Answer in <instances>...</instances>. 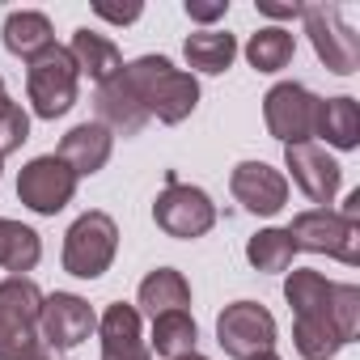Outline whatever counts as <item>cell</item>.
I'll return each mask as SVG.
<instances>
[{"label":"cell","instance_id":"obj_1","mask_svg":"<svg viewBox=\"0 0 360 360\" xmlns=\"http://www.w3.org/2000/svg\"><path fill=\"white\" fill-rule=\"evenodd\" d=\"M119 81L131 89V98L148 110V119L161 123H183L200 106V81L187 68H174L165 56H140L119 68Z\"/></svg>","mask_w":360,"mask_h":360},{"label":"cell","instance_id":"obj_2","mask_svg":"<svg viewBox=\"0 0 360 360\" xmlns=\"http://www.w3.org/2000/svg\"><path fill=\"white\" fill-rule=\"evenodd\" d=\"M43 288L30 276L0 280V360H30L39 339V314H43Z\"/></svg>","mask_w":360,"mask_h":360},{"label":"cell","instance_id":"obj_3","mask_svg":"<svg viewBox=\"0 0 360 360\" xmlns=\"http://www.w3.org/2000/svg\"><path fill=\"white\" fill-rule=\"evenodd\" d=\"M77 94H81V72H77V60L68 47L56 43L26 64V98L39 119L68 115L77 106Z\"/></svg>","mask_w":360,"mask_h":360},{"label":"cell","instance_id":"obj_4","mask_svg":"<svg viewBox=\"0 0 360 360\" xmlns=\"http://www.w3.org/2000/svg\"><path fill=\"white\" fill-rule=\"evenodd\" d=\"M115 255H119V225H115L110 212H98V208H94V212H81V217L68 225L60 263H64V271L77 276V280H98V276L110 271Z\"/></svg>","mask_w":360,"mask_h":360},{"label":"cell","instance_id":"obj_5","mask_svg":"<svg viewBox=\"0 0 360 360\" xmlns=\"http://www.w3.org/2000/svg\"><path fill=\"white\" fill-rule=\"evenodd\" d=\"M153 221L165 238L178 242H195L217 225V204L204 187L191 183H178V174H165V191L153 204Z\"/></svg>","mask_w":360,"mask_h":360},{"label":"cell","instance_id":"obj_6","mask_svg":"<svg viewBox=\"0 0 360 360\" xmlns=\"http://www.w3.org/2000/svg\"><path fill=\"white\" fill-rule=\"evenodd\" d=\"M288 238L297 250H309V255H326L343 267H356L360 263V225L356 221H343L335 208H305L292 217L288 225Z\"/></svg>","mask_w":360,"mask_h":360},{"label":"cell","instance_id":"obj_7","mask_svg":"<svg viewBox=\"0 0 360 360\" xmlns=\"http://www.w3.org/2000/svg\"><path fill=\"white\" fill-rule=\"evenodd\" d=\"M301 22L314 43V56L335 77H352L360 68V34L343 22L339 5H301Z\"/></svg>","mask_w":360,"mask_h":360},{"label":"cell","instance_id":"obj_8","mask_svg":"<svg viewBox=\"0 0 360 360\" xmlns=\"http://www.w3.org/2000/svg\"><path fill=\"white\" fill-rule=\"evenodd\" d=\"M217 343L233 360H255L263 352H276V318L259 301H233L217 314Z\"/></svg>","mask_w":360,"mask_h":360},{"label":"cell","instance_id":"obj_9","mask_svg":"<svg viewBox=\"0 0 360 360\" xmlns=\"http://www.w3.org/2000/svg\"><path fill=\"white\" fill-rule=\"evenodd\" d=\"M77 183H81V178L56 153H43V157H34V161L22 165V174H18V200L30 212H39V217H56V212H64L72 204Z\"/></svg>","mask_w":360,"mask_h":360},{"label":"cell","instance_id":"obj_10","mask_svg":"<svg viewBox=\"0 0 360 360\" xmlns=\"http://www.w3.org/2000/svg\"><path fill=\"white\" fill-rule=\"evenodd\" d=\"M314 110H318V94H309L301 81H276L263 94V123L284 148L314 140Z\"/></svg>","mask_w":360,"mask_h":360},{"label":"cell","instance_id":"obj_11","mask_svg":"<svg viewBox=\"0 0 360 360\" xmlns=\"http://www.w3.org/2000/svg\"><path fill=\"white\" fill-rule=\"evenodd\" d=\"M94 330H98V314H94V305L85 297H77V292H51V297H43V314H39V339H43V347L72 352Z\"/></svg>","mask_w":360,"mask_h":360},{"label":"cell","instance_id":"obj_12","mask_svg":"<svg viewBox=\"0 0 360 360\" xmlns=\"http://www.w3.org/2000/svg\"><path fill=\"white\" fill-rule=\"evenodd\" d=\"M229 191L250 217H276L288 204V174L267 161H238L229 174Z\"/></svg>","mask_w":360,"mask_h":360},{"label":"cell","instance_id":"obj_13","mask_svg":"<svg viewBox=\"0 0 360 360\" xmlns=\"http://www.w3.org/2000/svg\"><path fill=\"white\" fill-rule=\"evenodd\" d=\"M284 169L292 174V183L301 187L305 200H314L318 208H326L339 187H343V165L322 148V144H288L284 148Z\"/></svg>","mask_w":360,"mask_h":360},{"label":"cell","instance_id":"obj_14","mask_svg":"<svg viewBox=\"0 0 360 360\" xmlns=\"http://www.w3.org/2000/svg\"><path fill=\"white\" fill-rule=\"evenodd\" d=\"M98 339H102V360H153L148 339L140 330V309L127 301H115L98 314Z\"/></svg>","mask_w":360,"mask_h":360},{"label":"cell","instance_id":"obj_15","mask_svg":"<svg viewBox=\"0 0 360 360\" xmlns=\"http://www.w3.org/2000/svg\"><path fill=\"white\" fill-rule=\"evenodd\" d=\"M110 153H115V136H110L98 119L77 123V127L60 140V148H56V157H60L77 178H94V174L110 161Z\"/></svg>","mask_w":360,"mask_h":360},{"label":"cell","instance_id":"obj_16","mask_svg":"<svg viewBox=\"0 0 360 360\" xmlns=\"http://www.w3.org/2000/svg\"><path fill=\"white\" fill-rule=\"evenodd\" d=\"M94 110H98V123L110 131V136H140L148 127V110L131 98V89L115 77L106 85H98L94 94Z\"/></svg>","mask_w":360,"mask_h":360},{"label":"cell","instance_id":"obj_17","mask_svg":"<svg viewBox=\"0 0 360 360\" xmlns=\"http://www.w3.org/2000/svg\"><path fill=\"white\" fill-rule=\"evenodd\" d=\"M330 144L339 153L356 148L360 144V106L356 98L339 94V98H318V110H314V144Z\"/></svg>","mask_w":360,"mask_h":360},{"label":"cell","instance_id":"obj_18","mask_svg":"<svg viewBox=\"0 0 360 360\" xmlns=\"http://www.w3.org/2000/svg\"><path fill=\"white\" fill-rule=\"evenodd\" d=\"M68 51H72V60H77V72L89 77L94 85L115 81L119 68H123V51L115 47V39H106V34H98V30H89V26L72 30Z\"/></svg>","mask_w":360,"mask_h":360},{"label":"cell","instance_id":"obj_19","mask_svg":"<svg viewBox=\"0 0 360 360\" xmlns=\"http://www.w3.org/2000/svg\"><path fill=\"white\" fill-rule=\"evenodd\" d=\"M187 305H191V284L178 267H157L136 288V309L148 314V318L169 314V309H187Z\"/></svg>","mask_w":360,"mask_h":360},{"label":"cell","instance_id":"obj_20","mask_svg":"<svg viewBox=\"0 0 360 360\" xmlns=\"http://www.w3.org/2000/svg\"><path fill=\"white\" fill-rule=\"evenodd\" d=\"M5 51L9 56H18V60H34V56H43L47 47H56V30H51V18L47 13H39V9H13L9 18H5Z\"/></svg>","mask_w":360,"mask_h":360},{"label":"cell","instance_id":"obj_21","mask_svg":"<svg viewBox=\"0 0 360 360\" xmlns=\"http://www.w3.org/2000/svg\"><path fill=\"white\" fill-rule=\"evenodd\" d=\"M183 56H187L191 77H195V72L221 77V72H229L233 60H238V39H233L229 30H195V34H187Z\"/></svg>","mask_w":360,"mask_h":360},{"label":"cell","instance_id":"obj_22","mask_svg":"<svg viewBox=\"0 0 360 360\" xmlns=\"http://www.w3.org/2000/svg\"><path fill=\"white\" fill-rule=\"evenodd\" d=\"M200 343V326L191 318V309H169L153 318V335H148V352L178 360V356H191Z\"/></svg>","mask_w":360,"mask_h":360},{"label":"cell","instance_id":"obj_23","mask_svg":"<svg viewBox=\"0 0 360 360\" xmlns=\"http://www.w3.org/2000/svg\"><path fill=\"white\" fill-rule=\"evenodd\" d=\"M39 259H43V238L22 221L0 217V267L9 276H26L39 267Z\"/></svg>","mask_w":360,"mask_h":360},{"label":"cell","instance_id":"obj_24","mask_svg":"<svg viewBox=\"0 0 360 360\" xmlns=\"http://www.w3.org/2000/svg\"><path fill=\"white\" fill-rule=\"evenodd\" d=\"M242 51H246V60H250L255 72H284L292 64V56H297V39L284 26H259L246 39Z\"/></svg>","mask_w":360,"mask_h":360},{"label":"cell","instance_id":"obj_25","mask_svg":"<svg viewBox=\"0 0 360 360\" xmlns=\"http://www.w3.org/2000/svg\"><path fill=\"white\" fill-rule=\"evenodd\" d=\"M330 288H335V280H326V276L314 271V267H292V271H284V301L292 305L297 318H305V314H326Z\"/></svg>","mask_w":360,"mask_h":360},{"label":"cell","instance_id":"obj_26","mask_svg":"<svg viewBox=\"0 0 360 360\" xmlns=\"http://www.w3.org/2000/svg\"><path fill=\"white\" fill-rule=\"evenodd\" d=\"M292 347L301 352V360H335L343 339L335 335L326 314H305L292 322Z\"/></svg>","mask_w":360,"mask_h":360},{"label":"cell","instance_id":"obj_27","mask_svg":"<svg viewBox=\"0 0 360 360\" xmlns=\"http://www.w3.org/2000/svg\"><path fill=\"white\" fill-rule=\"evenodd\" d=\"M292 255H297V246H292L288 229H259V233L246 242V263H250L255 271H267V276L288 271V267H292Z\"/></svg>","mask_w":360,"mask_h":360},{"label":"cell","instance_id":"obj_28","mask_svg":"<svg viewBox=\"0 0 360 360\" xmlns=\"http://www.w3.org/2000/svg\"><path fill=\"white\" fill-rule=\"evenodd\" d=\"M326 318H330L335 335L343 339V347L356 343V335H360V288H356V284H335V288H330Z\"/></svg>","mask_w":360,"mask_h":360},{"label":"cell","instance_id":"obj_29","mask_svg":"<svg viewBox=\"0 0 360 360\" xmlns=\"http://www.w3.org/2000/svg\"><path fill=\"white\" fill-rule=\"evenodd\" d=\"M26 140H30V115L18 102H9L5 110H0V157L18 153Z\"/></svg>","mask_w":360,"mask_h":360},{"label":"cell","instance_id":"obj_30","mask_svg":"<svg viewBox=\"0 0 360 360\" xmlns=\"http://www.w3.org/2000/svg\"><path fill=\"white\" fill-rule=\"evenodd\" d=\"M183 13H187L191 22H200L204 30H212V22H221V18L229 13V0H187Z\"/></svg>","mask_w":360,"mask_h":360},{"label":"cell","instance_id":"obj_31","mask_svg":"<svg viewBox=\"0 0 360 360\" xmlns=\"http://www.w3.org/2000/svg\"><path fill=\"white\" fill-rule=\"evenodd\" d=\"M94 13L102 18V22H115V26H131V22H140V13H144V5H106V0H94Z\"/></svg>","mask_w":360,"mask_h":360},{"label":"cell","instance_id":"obj_32","mask_svg":"<svg viewBox=\"0 0 360 360\" xmlns=\"http://www.w3.org/2000/svg\"><path fill=\"white\" fill-rule=\"evenodd\" d=\"M259 13L276 18V22H292V18H301V5H271V0H259Z\"/></svg>","mask_w":360,"mask_h":360},{"label":"cell","instance_id":"obj_33","mask_svg":"<svg viewBox=\"0 0 360 360\" xmlns=\"http://www.w3.org/2000/svg\"><path fill=\"white\" fill-rule=\"evenodd\" d=\"M339 217H343V221H356V225H360V191H352V195L343 200V208H339Z\"/></svg>","mask_w":360,"mask_h":360},{"label":"cell","instance_id":"obj_34","mask_svg":"<svg viewBox=\"0 0 360 360\" xmlns=\"http://www.w3.org/2000/svg\"><path fill=\"white\" fill-rule=\"evenodd\" d=\"M9 102H13V98H9V89H5V77H0V110H5Z\"/></svg>","mask_w":360,"mask_h":360},{"label":"cell","instance_id":"obj_35","mask_svg":"<svg viewBox=\"0 0 360 360\" xmlns=\"http://www.w3.org/2000/svg\"><path fill=\"white\" fill-rule=\"evenodd\" d=\"M30 360H56V356H51V347H39V352H34Z\"/></svg>","mask_w":360,"mask_h":360},{"label":"cell","instance_id":"obj_36","mask_svg":"<svg viewBox=\"0 0 360 360\" xmlns=\"http://www.w3.org/2000/svg\"><path fill=\"white\" fill-rule=\"evenodd\" d=\"M178 360H208V356H200V352H191V356H178Z\"/></svg>","mask_w":360,"mask_h":360},{"label":"cell","instance_id":"obj_37","mask_svg":"<svg viewBox=\"0 0 360 360\" xmlns=\"http://www.w3.org/2000/svg\"><path fill=\"white\" fill-rule=\"evenodd\" d=\"M255 360H280V356H276V352H263V356H255Z\"/></svg>","mask_w":360,"mask_h":360},{"label":"cell","instance_id":"obj_38","mask_svg":"<svg viewBox=\"0 0 360 360\" xmlns=\"http://www.w3.org/2000/svg\"><path fill=\"white\" fill-rule=\"evenodd\" d=\"M0 174H5V157H0Z\"/></svg>","mask_w":360,"mask_h":360}]
</instances>
